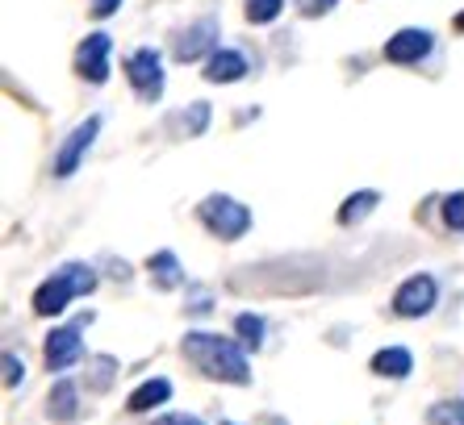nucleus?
Listing matches in <instances>:
<instances>
[{
  "label": "nucleus",
  "instance_id": "nucleus-1",
  "mask_svg": "<svg viewBox=\"0 0 464 425\" xmlns=\"http://www.w3.org/2000/svg\"><path fill=\"white\" fill-rule=\"evenodd\" d=\"M184 354L209 375V380H227V383H247V359L238 354V346L230 338H218V334H184Z\"/></svg>",
  "mask_w": 464,
  "mask_h": 425
},
{
  "label": "nucleus",
  "instance_id": "nucleus-22",
  "mask_svg": "<svg viewBox=\"0 0 464 425\" xmlns=\"http://www.w3.org/2000/svg\"><path fill=\"white\" fill-rule=\"evenodd\" d=\"M22 372H25L22 363L13 359V354H5V383H9V388H13V383H22Z\"/></svg>",
  "mask_w": 464,
  "mask_h": 425
},
{
  "label": "nucleus",
  "instance_id": "nucleus-13",
  "mask_svg": "<svg viewBox=\"0 0 464 425\" xmlns=\"http://www.w3.org/2000/svg\"><path fill=\"white\" fill-rule=\"evenodd\" d=\"M168 396H172V383H168V380H151V383H142L139 392L130 396V413H147L151 404H163Z\"/></svg>",
  "mask_w": 464,
  "mask_h": 425
},
{
  "label": "nucleus",
  "instance_id": "nucleus-6",
  "mask_svg": "<svg viewBox=\"0 0 464 425\" xmlns=\"http://www.w3.org/2000/svg\"><path fill=\"white\" fill-rule=\"evenodd\" d=\"M109 51H113L109 33H88L84 46L76 51V67L88 84H105L109 80Z\"/></svg>",
  "mask_w": 464,
  "mask_h": 425
},
{
  "label": "nucleus",
  "instance_id": "nucleus-18",
  "mask_svg": "<svg viewBox=\"0 0 464 425\" xmlns=\"http://www.w3.org/2000/svg\"><path fill=\"white\" fill-rule=\"evenodd\" d=\"M51 404H54V417H72L76 413V388H72V383H59V388H54V396H51Z\"/></svg>",
  "mask_w": 464,
  "mask_h": 425
},
{
  "label": "nucleus",
  "instance_id": "nucleus-25",
  "mask_svg": "<svg viewBox=\"0 0 464 425\" xmlns=\"http://www.w3.org/2000/svg\"><path fill=\"white\" fill-rule=\"evenodd\" d=\"M456 30H464V13H460V17H456Z\"/></svg>",
  "mask_w": 464,
  "mask_h": 425
},
{
  "label": "nucleus",
  "instance_id": "nucleus-23",
  "mask_svg": "<svg viewBox=\"0 0 464 425\" xmlns=\"http://www.w3.org/2000/svg\"><path fill=\"white\" fill-rule=\"evenodd\" d=\"M121 0H92V17H109V13H118Z\"/></svg>",
  "mask_w": 464,
  "mask_h": 425
},
{
  "label": "nucleus",
  "instance_id": "nucleus-17",
  "mask_svg": "<svg viewBox=\"0 0 464 425\" xmlns=\"http://www.w3.org/2000/svg\"><path fill=\"white\" fill-rule=\"evenodd\" d=\"M431 425H464V401H448V404H435L427 413Z\"/></svg>",
  "mask_w": 464,
  "mask_h": 425
},
{
  "label": "nucleus",
  "instance_id": "nucleus-19",
  "mask_svg": "<svg viewBox=\"0 0 464 425\" xmlns=\"http://www.w3.org/2000/svg\"><path fill=\"white\" fill-rule=\"evenodd\" d=\"M235 330H238V338L247 342L251 351H256L259 342H264V338H259V334H264V321H259V317H251V313H243V317L235 321Z\"/></svg>",
  "mask_w": 464,
  "mask_h": 425
},
{
  "label": "nucleus",
  "instance_id": "nucleus-24",
  "mask_svg": "<svg viewBox=\"0 0 464 425\" xmlns=\"http://www.w3.org/2000/svg\"><path fill=\"white\" fill-rule=\"evenodd\" d=\"M151 425H201L197 417H180V413H172V417H160V421H151Z\"/></svg>",
  "mask_w": 464,
  "mask_h": 425
},
{
  "label": "nucleus",
  "instance_id": "nucleus-20",
  "mask_svg": "<svg viewBox=\"0 0 464 425\" xmlns=\"http://www.w3.org/2000/svg\"><path fill=\"white\" fill-rule=\"evenodd\" d=\"M443 222L452 225V230H464V192H456V196L443 201Z\"/></svg>",
  "mask_w": 464,
  "mask_h": 425
},
{
  "label": "nucleus",
  "instance_id": "nucleus-8",
  "mask_svg": "<svg viewBox=\"0 0 464 425\" xmlns=\"http://www.w3.org/2000/svg\"><path fill=\"white\" fill-rule=\"evenodd\" d=\"M101 134V118H88L84 126L72 129V138H67V146L59 150V159H54V175H72V171L80 167V159L88 155V146H92V138Z\"/></svg>",
  "mask_w": 464,
  "mask_h": 425
},
{
  "label": "nucleus",
  "instance_id": "nucleus-16",
  "mask_svg": "<svg viewBox=\"0 0 464 425\" xmlns=\"http://www.w3.org/2000/svg\"><path fill=\"white\" fill-rule=\"evenodd\" d=\"M281 9H285V0H243V13H247L251 25L272 22V17H276Z\"/></svg>",
  "mask_w": 464,
  "mask_h": 425
},
{
  "label": "nucleus",
  "instance_id": "nucleus-12",
  "mask_svg": "<svg viewBox=\"0 0 464 425\" xmlns=\"http://www.w3.org/2000/svg\"><path fill=\"white\" fill-rule=\"evenodd\" d=\"M372 372L389 375V380H401V375L411 372V351H401V346H385V351L372 354Z\"/></svg>",
  "mask_w": 464,
  "mask_h": 425
},
{
  "label": "nucleus",
  "instance_id": "nucleus-2",
  "mask_svg": "<svg viewBox=\"0 0 464 425\" xmlns=\"http://www.w3.org/2000/svg\"><path fill=\"white\" fill-rule=\"evenodd\" d=\"M92 288H97V276H92V267L72 263V267H63V271H54V276L46 279L38 292H34V313H38V317L63 313L67 300H72V297H84V292H92Z\"/></svg>",
  "mask_w": 464,
  "mask_h": 425
},
{
  "label": "nucleus",
  "instance_id": "nucleus-15",
  "mask_svg": "<svg viewBox=\"0 0 464 425\" xmlns=\"http://www.w3.org/2000/svg\"><path fill=\"white\" fill-rule=\"evenodd\" d=\"M147 267L155 271V279H160L163 288H176V284H180V263H176V255H168V250H163V255H155Z\"/></svg>",
  "mask_w": 464,
  "mask_h": 425
},
{
  "label": "nucleus",
  "instance_id": "nucleus-9",
  "mask_svg": "<svg viewBox=\"0 0 464 425\" xmlns=\"http://www.w3.org/2000/svg\"><path fill=\"white\" fill-rule=\"evenodd\" d=\"M431 51V33L427 30H401L385 42V59L389 63H419Z\"/></svg>",
  "mask_w": 464,
  "mask_h": 425
},
{
  "label": "nucleus",
  "instance_id": "nucleus-7",
  "mask_svg": "<svg viewBox=\"0 0 464 425\" xmlns=\"http://www.w3.org/2000/svg\"><path fill=\"white\" fill-rule=\"evenodd\" d=\"M214 38H218V22L214 17H201V22H193L188 30L176 33L172 54L180 63H193V59H201L206 51H214Z\"/></svg>",
  "mask_w": 464,
  "mask_h": 425
},
{
  "label": "nucleus",
  "instance_id": "nucleus-3",
  "mask_svg": "<svg viewBox=\"0 0 464 425\" xmlns=\"http://www.w3.org/2000/svg\"><path fill=\"white\" fill-rule=\"evenodd\" d=\"M201 222H206V230H214L222 242H235V238H243L251 230V212H247V204L230 201V196H209V201L201 204Z\"/></svg>",
  "mask_w": 464,
  "mask_h": 425
},
{
  "label": "nucleus",
  "instance_id": "nucleus-21",
  "mask_svg": "<svg viewBox=\"0 0 464 425\" xmlns=\"http://www.w3.org/2000/svg\"><path fill=\"white\" fill-rule=\"evenodd\" d=\"M339 0H297V9L305 13V17H323V13H331Z\"/></svg>",
  "mask_w": 464,
  "mask_h": 425
},
{
  "label": "nucleus",
  "instance_id": "nucleus-11",
  "mask_svg": "<svg viewBox=\"0 0 464 425\" xmlns=\"http://www.w3.org/2000/svg\"><path fill=\"white\" fill-rule=\"evenodd\" d=\"M243 71H247V59L238 51H214L206 63L209 84H235V80H243Z\"/></svg>",
  "mask_w": 464,
  "mask_h": 425
},
{
  "label": "nucleus",
  "instance_id": "nucleus-5",
  "mask_svg": "<svg viewBox=\"0 0 464 425\" xmlns=\"http://www.w3.org/2000/svg\"><path fill=\"white\" fill-rule=\"evenodd\" d=\"M435 297H440V288L431 276H411L393 292V313L398 317H422V313H431Z\"/></svg>",
  "mask_w": 464,
  "mask_h": 425
},
{
  "label": "nucleus",
  "instance_id": "nucleus-4",
  "mask_svg": "<svg viewBox=\"0 0 464 425\" xmlns=\"http://www.w3.org/2000/svg\"><path fill=\"white\" fill-rule=\"evenodd\" d=\"M126 75H130V84H134V92H139L142 100H160V92H163V63H160V51H151V46L134 51V54L126 59Z\"/></svg>",
  "mask_w": 464,
  "mask_h": 425
},
{
  "label": "nucleus",
  "instance_id": "nucleus-14",
  "mask_svg": "<svg viewBox=\"0 0 464 425\" xmlns=\"http://www.w3.org/2000/svg\"><path fill=\"white\" fill-rule=\"evenodd\" d=\"M377 209V192H356V196H347L343 209H339V225H356L364 222L368 212Z\"/></svg>",
  "mask_w": 464,
  "mask_h": 425
},
{
  "label": "nucleus",
  "instance_id": "nucleus-10",
  "mask_svg": "<svg viewBox=\"0 0 464 425\" xmlns=\"http://www.w3.org/2000/svg\"><path fill=\"white\" fill-rule=\"evenodd\" d=\"M80 351H84V342H80L76 326L54 330L51 338H46V367H51V372H63V367H72V363L80 359Z\"/></svg>",
  "mask_w": 464,
  "mask_h": 425
}]
</instances>
